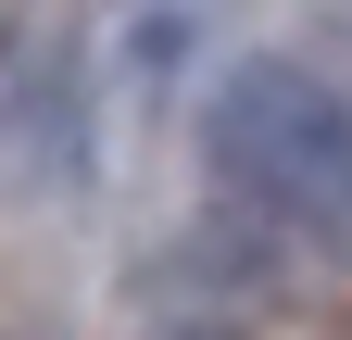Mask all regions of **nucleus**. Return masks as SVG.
Wrapping results in <instances>:
<instances>
[{
    "label": "nucleus",
    "instance_id": "f257e3e1",
    "mask_svg": "<svg viewBox=\"0 0 352 340\" xmlns=\"http://www.w3.org/2000/svg\"><path fill=\"white\" fill-rule=\"evenodd\" d=\"M201 151L227 202L277 240L315 252V265H352V89L315 63H239L227 89L201 101Z\"/></svg>",
    "mask_w": 352,
    "mask_h": 340
}]
</instances>
